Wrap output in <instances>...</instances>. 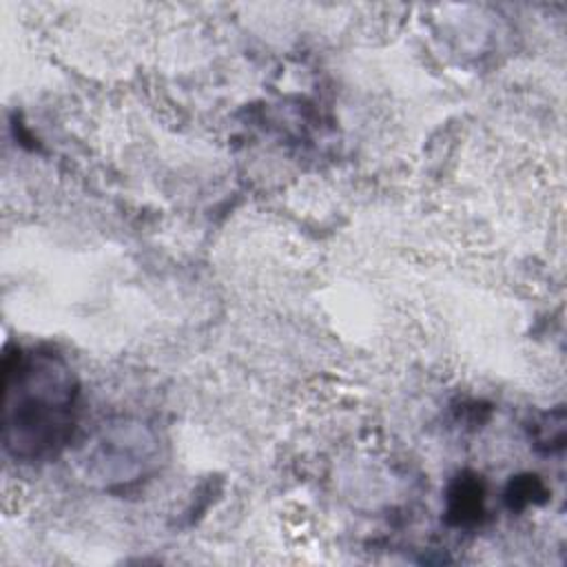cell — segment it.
I'll return each mask as SVG.
<instances>
[{
	"mask_svg": "<svg viewBox=\"0 0 567 567\" xmlns=\"http://www.w3.org/2000/svg\"><path fill=\"white\" fill-rule=\"evenodd\" d=\"M73 385L47 357L33 361L18 352L4 361V443L16 456H40L66 441Z\"/></svg>",
	"mask_w": 567,
	"mask_h": 567,
	"instance_id": "obj_1",
	"label": "cell"
},
{
	"mask_svg": "<svg viewBox=\"0 0 567 567\" xmlns=\"http://www.w3.org/2000/svg\"><path fill=\"white\" fill-rule=\"evenodd\" d=\"M545 496H547V492H545L543 483L538 481V476H532V474L514 478L505 492V501L512 509H523L532 503H540V501H545Z\"/></svg>",
	"mask_w": 567,
	"mask_h": 567,
	"instance_id": "obj_3",
	"label": "cell"
},
{
	"mask_svg": "<svg viewBox=\"0 0 567 567\" xmlns=\"http://www.w3.org/2000/svg\"><path fill=\"white\" fill-rule=\"evenodd\" d=\"M483 514V483L476 476H458L447 494V523L470 527Z\"/></svg>",
	"mask_w": 567,
	"mask_h": 567,
	"instance_id": "obj_2",
	"label": "cell"
}]
</instances>
